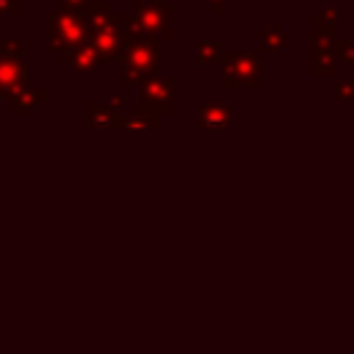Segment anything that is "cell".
I'll return each instance as SVG.
<instances>
[{
	"label": "cell",
	"instance_id": "obj_1",
	"mask_svg": "<svg viewBox=\"0 0 354 354\" xmlns=\"http://www.w3.org/2000/svg\"><path fill=\"white\" fill-rule=\"evenodd\" d=\"M86 39V25L80 17L55 14L50 17V47L66 53V47H80Z\"/></svg>",
	"mask_w": 354,
	"mask_h": 354
},
{
	"label": "cell",
	"instance_id": "obj_2",
	"mask_svg": "<svg viewBox=\"0 0 354 354\" xmlns=\"http://www.w3.org/2000/svg\"><path fill=\"white\" fill-rule=\"evenodd\" d=\"M141 108L158 111V113H169V111H171L169 80H147V83L141 86Z\"/></svg>",
	"mask_w": 354,
	"mask_h": 354
},
{
	"label": "cell",
	"instance_id": "obj_3",
	"mask_svg": "<svg viewBox=\"0 0 354 354\" xmlns=\"http://www.w3.org/2000/svg\"><path fill=\"white\" fill-rule=\"evenodd\" d=\"M158 61V50L152 41H136L130 47V55H127V80H136L138 75L149 72Z\"/></svg>",
	"mask_w": 354,
	"mask_h": 354
},
{
	"label": "cell",
	"instance_id": "obj_4",
	"mask_svg": "<svg viewBox=\"0 0 354 354\" xmlns=\"http://www.w3.org/2000/svg\"><path fill=\"white\" fill-rule=\"evenodd\" d=\"M227 83H257V58L249 53H238L227 58Z\"/></svg>",
	"mask_w": 354,
	"mask_h": 354
},
{
	"label": "cell",
	"instance_id": "obj_5",
	"mask_svg": "<svg viewBox=\"0 0 354 354\" xmlns=\"http://www.w3.org/2000/svg\"><path fill=\"white\" fill-rule=\"evenodd\" d=\"M133 28H138L141 33H158V36L169 33V6H158V3L144 6Z\"/></svg>",
	"mask_w": 354,
	"mask_h": 354
},
{
	"label": "cell",
	"instance_id": "obj_6",
	"mask_svg": "<svg viewBox=\"0 0 354 354\" xmlns=\"http://www.w3.org/2000/svg\"><path fill=\"white\" fill-rule=\"evenodd\" d=\"M25 83V66L19 61H0V97L19 91Z\"/></svg>",
	"mask_w": 354,
	"mask_h": 354
},
{
	"label": "cell",
	"instance_id": "obj_7",
	"mask_svg": "<svg viewBox=\"0 0 354 354\" xmlns=\"http://www.w3.org/2000/svg\"><path fill=\"white\" fill-rule=\"evenodd\" d=\"M61 58L64 61H69L72 66H75V72H83V75H91L97 66H100V55H97V50L94 47H75V55H69V53H61Z\"/></svg>",
	"mask_w": 354,
	"mask_h": 354
},
{
	"label": "cell",
	"instance_id": "obj_8",
	"mask_svg": "<svg viewBox=\"0 0 354 354\" xmlns=\"http://www.w3.org/2000/svg\"><path fill=\"white\" fill-rule=\"evenodd\" d=\"M199 122L205 127H230L232 124V108L224 105H199Z\"/></svg>",
	"mask_w": 354,
	"mask_h": 354
},
{
	"label": "cell",
	"instance_id": "obj_9",
	"mask_svg": "<svg viewBox=\"0 0 354 354\" xmlns=\"http://www.w3.org/2000/svg\"><path fill=\"white\" fill-rule=\"evenodd\" d=\"M285 47V30L282 28H268L263 33V50H282Z\"/></svg>",
	"mask_w": 354,
	"mask_h": 354
},
{
	"label": "cell",
	"instance_id": "obj_10",
	"mask_svg": "<svg viewBox=\"0 0 354 354\" xmlns=\"http://www.w3.org/2000/svg\"><path fill=\"white\" fill-rule=\"evenodd\" d=\"M11 108H14V113H28V111H33V97L30 94H19L11 102Z\"/></svg>",
	"mask_w": 354,
	"mask_h": 354
},
{
	"label": "cell",
	"instance_id": "obj_11",
	"mask_svg": "<svg viewBox=\"0 0 354 354\" xmlns=\"http://www.w3.org/2000/svg\"><path fill=\"white\" fill-rule=\"evenodd\" d=\"M216 53H218V44H216V41H202V47H199V61L205 64V61H207V55H210V58H216Z\"/></svg>",
	"mask_w": 354,
	"mask_h": 354
},
{
	"label": "cell",
	"instance_id": "obj_12",
	"mask_svg": "<svg viewBox=\"0 0 354 354\" xmlns=\"http://www.w3.org/2000/svg\"><path fill=\"white\" fill-rule=\"evenodd\" d=\"M8 11H19V0H0V14H8Z\"/></svg>",
	"mask_w": 354,
	"mask_h": 354
},
{
	"label": "cell",
	"instance_id": "obj_13",
	"mask_svg": "<svg viewBox=\"0 0 354 354\" xmlns=\"http://www.w3.org/2000/svg\"><path fill=\"white\" fill-rule=\"evenodd\" d=\"M66 3H69V6H75V3L80 6V3H86V0H66Z\"/></svg>",
	"mask_w": 354,
	"mask_h": 354
}]
</instances>
